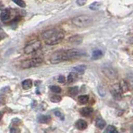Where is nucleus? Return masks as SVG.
<instances>
[{"label":"nucleus","instance_id":"obj_1","mask_svg":"<svg viewBox=\"0 0 133 133\" xmlns=\"http://www.w3.org/2000/svg\"><path fill=\"white\" fill-rule=\"evenodd\" d=\"M93 22L92 18L87 15L77 16L72 19V23L77 28H85L91 25Z\"/></svg>","mask_w":133,"mask_h":133},{"label":"nucleus","instance_id":"obj_2","mask_svg":"<svg viewBox=\"0 0 133 133\" xmlns=\"http://www.w3.org/2000/svg\"><path fill=\"white\" fill-rule=\"evenodd\" d=\"M68 60H70V57L68 56V50H58L54 52L50 57V61L52 64H57Z\"/></svg>","mask_w":133,"mask_h":133},{"label":"nucleus","instance_id":"obj_3","mask_svg":"<svg viewBox=\"0 0 133 133\" xmlns=\"http://www.w3.org/2000/svg\"><path fill=\"white\" fill-rule=\"evenodd\" d=\"M42 63H43V59H42V58L34 57V58H32V59L23 61L22 63H21V66H22L23 69H28V68L38 66Z\"/></svg>","mask_w":133,"mask_h":133},{"label":"nucleus","instance_id":"obj_4","mask_svg":"<svg viewBox=\"0 0 133 133\" xmlns=\"http://www.w3.org/2000/svg\"><path fill=\"white\" fill-rule=\"evenodd\" d=\"M63 38H64V32L60 31L59 29H58V31L54 33L50 38L45 40V43L47 45H50V46L56 45V44L59 43L60 42H62V40Z\"/></svg>","mask_w":133,"mask_h":133},{"label":"nucleus","instance_id":"obj_5","mask_svg":"<svg viewBox=\"0 0 133 133\" xmlns=\"http://www.w3.org/2000/svg\"><path fill=\"white\" fill-rule=\"evenodd\" d=\"M102 72L109 79H115L117 77V71L110 64H104L102 68Z\"/></svg>","mask_w":133,"mask_h":133},{"label":"nucleus","instance_id":"obj_6","mask_svg":"<svg viewBox=\"0 0 133 133\" xmlns=\"http://www.w3.org/2000/svg\"><path fill=\"white\" fill-rule=\"evenodd\" d=\"M41 48V43L40 41H34L32 43H28L24 48V52L26 54H32L33 52H37V50H39Z\"/></svg>","mask_w":133,"mask_h":133},{"label":"nucleus","instance_id":"obj_7","mask_svg":"<svg viewBox=\"0 0 133 133\" xmlns=\"http://www.w3.org/2000/svg\"><path fill=\"white\" fill-rule=\"evenodd\" d=\"M122 89L120 83H115L111 87V93L116 100H120L122 96Z\"/></svg>","mask_w":133,"mask_h":133},{"label":"nucleus","instance_id":"obj_8","mask_svg":"<svg viewBox=\"0 0 133 133\" xmlns=\"http://www.w3.org/2000/svg\"><path fill=\"white\" fill-rule=\"evenodd\" d=\"M68 56L70 57V59L72 58H77V57H81L82 56L84 55V52L81 50H78V49H69L68 50Z\"/></svg>","mask_w":133,"mask_h":133},{"label":"nucleus","instance_id":"obj_9","mask_svg":"<svg viewBox=\"0 0 133 133\" xmlns=\"http://www.w3.org/2000/svg\"><path fill=\"white\" fill-rule=\"evenodd\" d=\"M58 31V29L57 28H52V29H49V30H47V31H45L44 32H43V34H42V37H43V39L45 41V40H47L48 38H50L54 33L57 32Z\"/></svg>","mask_w":133,"mask_h":133},{"label":"nucleus","instance_id":"obj_10","mask_svg":"<svg viewBox=\"0 0 133 133\" xmlns=\"http://www.w3.org/2000/svg\"><path fill=\"white\" fill-rule=\"evenodd\" d=\"M69 42L72 44H81L82 43V37L79 35H73L69 37Z\"/></svg>","mask_w":133,"mask_h":133},{"label":"nucleus","instance_id":"obj_11","mask_svg":"<svg viewBox=\"0 0 133 133\" xmlns=\"http://www.w3.org/2000/svg\"><path fill=\"white\" fill-rule=\"evenodd\" d=\"M10 11L8 8L1 10V20L3 22H6L8 19L10 18Z\"/></svg>","mask_w":133,"mask_h":133},{"label":"nucleus","instance_id":"obj_12","mask_svg":"<svg viewBox=\"0 0 133 133\" xmlns=\"http://www.w3.org/2000/svg\"><path fill=\"white\" fill-rule=\"evenodd\" d=\"M76 127L79 130H85V129L87 127V123L86 122V121L82 120V119H79L76 122Z\"/></svg>","mask_w":133,"mask_h":133},{"label":"nucleus","instance_id":"obj_13","mask_svg":"<svg viewBox=\"0 0 133 133\" xmlns=\"http://www.w3.org/2000/svg\"><path fill=\"white\" fill-rule=\"evenodd\" d=\"M22 86L24 90H29L32 87V81L31 79H26L23 82Z\"/></svg>","mask_w":133,"mask_h":133},{"label":"nucleus","instance_id":"obj_14","mask_svg":"<svg viewBox=\"0 0 133 133\" xmlns=\"http://www.w3.org/2000/svg\"><path fill=\"white\" fill-rule=\"evenodd\" d=\"M92 111H93L91 107H83L80 111L82 116H89L91 113H92Z\"/></svg>","mask_w":133,"mask_h":133},{"label":"nucleus","instance_id":"obj_15","mask_svg":"<svg viewBox=\"0 0 133 133\" xmlns=\"http://www.w3.org/2000/svg\"><path fill=\"white\" fill-rule=\"evenodd\" d=\"M51 120V116L48 115H41L37 117V121L40 123H48Z\"/></svg>","mask_w":133,"mask_h":133},{"label":"nucleus","instance_id":"obj_16","mask_svg":"<svg viewBox=\"0 0 133 133\" xmlns=\"http://www.w3.org/2000/svg\"><path fill=\"white\" fill-rule=\"evenodd\" d=\"M96 127L99 129H103L104 127H106V122L104 121L102 118H97L96 120V122H95Z\"/></svg>","mask_w":133,"mask_h":133},{"label":"nucleus","instance_id":"obj_17","mask_svg":"<svg viewBox=\"0 0 133 133\" xmlns=\"http://www.w3.org/2000/svg\"><path fill=\"white\" fill-rule=\"evenodd\" d=\"M74 72H76L77 74H83L85 72V70H86V66L85 65H79L77 66H74Z\"/></svg>","mask_w":133,"mask_h":133},{"label":"nucleus","instance_id":"obj_18","mask_svg":"<svg viewBox=\"0 0 133 133\" xmlns=\"http://www.w3.org/2000/svg\"><path fill=\"white\" fill-rule=\"evenodd\" d=\"M77 73L76 72H70L68 74V82L69 83H72L73 82H75L77 80Z\"/></svg>","mask_w":133,"mask_h":133},{"label":"nucleus","instance_id":"obj_19","mask_svg":"<svg viewBox=\"0 0 133 133\" xmlns=\"http://www.w3.org/2000/svg\"><path fill=\"white\" fill-rule=\"evenodd\" d=\"M103 56V52L101 51V50H95L92 52V56L91 57L93 58V59H99V58H101Z\"/></svg>","mask_w":133,"mask_h":133},{"label":"nucleus","instance_id":"obj_20","mask_svg":"<svg viewBox=\"0 0 133 133\" xmlns=\"http://www.w3.org/2000/svg\"><path fill=\"white\" fill-rule=\"evenodd\" d=\"M101 5H102L101 3H99V2H94V3L90 4V5H89V8H90L91 10L97 11V10H98L99 8H100Z\"/></svg>","mask_w":133,"mask_h":133},{"label":"nucleus","instance_id":"obj_21","mask_svg":"<svg viewBox=\"0 0 133 133\" xmlns=\"http://www.w3.org/2000/svg\"><path fill=\"white\" fill-rule=\"evenodd\" d=\"M127 82L129 86V88L133 89V73L128 74L127 79Z\"/></svg>","mask_w":133,"mask_h":133},{"label":"nucleus","instance_id":"obj_22","mask_svg":"<svg viewBox=\"0 0 133 133\" xmlns=\"http://www.w3.org/2000/svg\"><path fill=\"white\" fill-rule=\"evenodd\" d=\"M89 100V97L87 95H82V96H79L78 97V101L81 104H86Z\"/></svg>","mask_w":133,"mask_h":133},{"label":"nucleus","instance_id":"obj_23","mask_svg":"<svg viewBox=\"0 0 133 133\" xmlns=\"http://www.w3.org/2000/svg\"><path fill=\"white\" fill-rule=\"evenodd\" d=\"M78 91H79V89H78V87H70L69 88V90H68V93L71 95V96H76L77 93H78Z\"/></svg>","mask_w":133,"mask_h":133},{"label":"nucleus","instance_id":"obj_24","mask_svg":"<svg viewBox=\"0 0 133 133\" xmlns=\"http://www.w3.org/2000/svg\"><path fill=\"white\" fill-rule=\"evenodd\" d=\"M107 133H117V130L114 126H111V125H109L107 127H106V130L104 131Z\"/></svg>","mask_w":133,"mask_h":133},{"label":"nucleus","instance_id":"obj_25","mask_svg":"<svg viewBox=\"0 0 133 133\" xmlns=\"http://www.w3.org/2000/svg\"><path fill=\"white\" fill-rule=\"evenodd\" d=\"M53 113H54V115L57 116V117H58L60 120H62V121L64 120V114L62 113V112L60 110H58V109L54 110L53 111Z\"/></svg>","mask_w":133,"mask_h":133},{"label":"nucleus","instance_id":"obj_26","mask_svg":"<svg viewBox=\"0 0 133 133\" xmlns=\"http://www.w3.org/2000/svg\"><path fill=\"white\" fill-rule=\"evenodd\" d=\"M120 84H121V87H122V91H123V92H126V91H127L129 89H130V88H129V86H128V84H127V81L122 80V82H121Z\"/></svg>","mask_w":133,"mask_h":133},{"label":"nucleus","instance_id":"obj_27","mask_svg":"<svg viewBox=\"0 0 133 133\" xmlns=\"http://www.w3.org/2000/svg\"><path fill=\"white\" fill-rule=\"evenodd\" d=\"M97 90H98V92H99L100 96H102V97H104V96L106 95V88L102 85H99Z\"/></svg>","mask_w":133,"mask_h":133},{"label":"nucleus","instance_id":"obj_28","mask_svg":"<svg viewBox=\"0 0 133 133\" xmlns=\"http://www.w3.org/2000/svg\"><path fill=\"white\" fill-rule=\"evenodd\" d=\"M14 3H16L17 5L19 6L20 8H25L26 7V3L23 1V0H12Z\"/></svg>","mask_w":133,"mask_h":133},{"label":"nucleus","instance_id":"obj_29","mask_svg":"<svg viewBox=\"0 0 133 133\" xmlns=\"http://www.w3.org/2000/svg\"><path fill=\"white\" fill-rule=\"evenodd\" d=\"M50 89H51V91L54 93H60L62 91L61 87L58 86H51L50 87Z\"/></svg>","mask_w":133,"mask_h":133},{"label":"nucleus","instance_id":"obj_30","mask_svg":"<svg viewBox=\"0 0 133 133\" xmlns=\"http://www.w3.org/2000/svg\"><path fill=\"white\" fill-rule=\"evenodd\" d=\"M61 100H62V97H60V96H58V95H54L51 97V102H55V103L56 102H59Z\"/></svg>","mask_w":133,"mask_h":133},{"label":"nucleus","instance_id":"obj_31","mask_svg":"<svg viewBox=\"0 0 133 133\" xmlns=\"http://www.w3.org/2000/svg\"><path fill=\"white\" fill-rule=\"evenodd\" d=\"M87 3V0H77V4L79 6H83Z\"/></svg>","mask_w":133,"mask_h":133},{"label":"nucleus","instance_id":"obj_32","mask_svg":"<svg viewBox=\"0 0 133 133\" xmlns=\"http://www.w3.org/2000/svg\"><path fill=\"white\" fill-rule=\"evenodd\" d=\"M57 80H58V82H60V83H64L65 82V77L63 76H59L57 78Z\"/></svg>","mask_w":133,"mask_h":133},{"label":"nucleus","instance_id":"obj_33","mask_svg":"<svg viewBox=\"0 0 133 133\" xmlns=\"http://www.w3.org/2000/svg\"><path fill=\"white\" fill-rule=\"evenodd\" d=\"M20 130H16V129H14V128H12L11 130H10V132H19Z\"/></svg>","mask_w":133,"mask_h":133},{"label":"nucleus","instance_id":"obj_34","mask_svg":"<svg viewBox=\"0 0 133 133\" xmlns=\"http://www.w3.org/2000/svg\"><path fill=\"white\" fill-rule=\"evenodd\" d=\"M131 131L133 132V125H132V126H131Z\"/></svg>","mask_w":133,"mask_h":133}]
</instances>
